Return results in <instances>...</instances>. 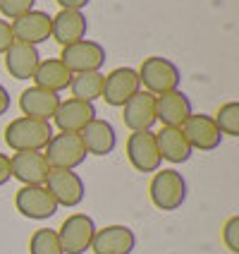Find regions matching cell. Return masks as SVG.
<instances>
[{
	"mask_svg": "<svg viewBox=\"0 0 239 254\" xmlns=\"http://www.w3.org/2000/svg\"><path fill=\"white\" fill-rule=\"evenodd\" d=\"M53 134L55 132L50 123L19 115L5 127V144L12 151H43Z\"/></svg>",
	"mask_w": 239,
	"mask_h": 254,
	"instance_id": "1",
	"label": "cell"
},
{
	"mask_svg": "<svg viewBox=\"0 0 239 254\" xmlns=\"http://www.w3.org/2000/svg\"><path fill=\"white\" fill-rule=\"evenodd\" d=\"M148 194L155 209L160 211H177L187 201V180L180 170L163 168L155 170L151 185H148Z\"/></svg>",
	"mask_w": 239,
	"mask_h": 254,
	"instance_id": "2",
	"label": "cell"
},
{
	"mask_svg": "<svg viewBox=\"0 0 239 254\" xmlns=\"http://www.w3.org/2000/svg\"><path fill=\"white\" fill-rule=\"evenodd\" d=\"M137 74H139V82L143 86V91H148L153 96L175 91V89H180V82H182L180 67L163 56L146 58L141 63V67L137 70Z\"/></svg>",
	"mask_w": 239,
	"mask_h": 254,
	"instance_id": "3",
	"label": "cell"
},
{
	"mask_svg": "<svg viewBox=\"0 0 239 254\" xmlns=\"http://www.w3.org/2000/svg\"><path fill=\"white\" fill-rule=\"evenodd\" d=\"M43 156L50 168L74 170L84 163L89 154H86L84 141L77 132H60V134L50 137L48 146L43 149Z\"/></svg>",
	"mask_w": 239,
	"mask_h": 254,
	"instance_id": "4",
	"label": "cell"
},
{
	"mask_svg": "<svg viewBox=\"0 0 239 254\" xmlns=\"http://www.w3.org/2000/svg\"><path fill=\"white\" fill-rule=\"evenodd\" d=\"M55 233L65 254H84L86 250H91L96 223L89 213H72L62 221V226Z\"/></svg>",
	"mask_w": 239,
	"mask_h": 254,
	"instance_id": "5",
	"label": "cell"
},
{
	"mask_svg": "<svg viewBox=\"0 0 239 254\" xmlns=\"http://www.w3.org/2000/svg\"><path fill=\"white\" fill-rule=\"evenodd\" d=\"M50 197L55 199L57 206H67V209H74L79 206L86 197V187L84 180L79 178V173L74 170H62V168H50L48 178H46V185H43Z\"/></svg>",
	"mask_w": 239,
	"mask_h": 254,
	"instance_id": "6",
	"label": "cell"
},
{
	"mask_svg": "<svg viewBox=\"0 0 239 254\" xmlns=\"http://www.w3.org/2000/svg\"><path fill=\"white\" fill-rule=\"evenodd\" d=\"M60 63L72 74H77V72H100V67L105 65V48L98 41L82 39V41L70 43V46L62 48Z\"/></svg>",
	"mask_w": 239,
	"mask_h": 254,
	"instance_id": "7",
	"label": "cell"
},
{
	"mask_svg": "<svg viewBox=\"0 0 239 254\" xmlns=\"http://www.w3.org/2000/svg\"><path fill=\"white\" fill-rule=\"evenodd\" d=\"M14 206L24 218L31 221H48L60 209L43 185H22L14 194Z\"/></svg>",
	"mask_w": 239,
	"mask_h": 254,
	"instance_id": "8",
	"label": "cell"
},
{
	"mask_svg": "<svg viewBox=\"0 0 239 254\" xmlns=\"http://www.w3.org/2000/svg\"><path fill=\"white\" fill-rule=\"evenodd\" d=\"M137 91H141L139 74L134 67H115L103 77V91L100 99L113 108H122L127 101L132 99Z\"/></svg>",
	"mask_w": 239,
	"mask_h": 254,
	"instance_id": "9",
	"label": "cell"
},
{
	"mask_svg": "<svg viewBox=\"0 0 239 254\" xmlns=\"http://www.w3.org/2000/svg\"><path fill=\"white\" fill-rule=\"evenodd\" d=\"M127 158H129L132 168L139 170V173H155V170H160L163 158L158 154L155 132H151V129L132 132L127 137Z\"/></svg>",
	"mask_w": 239,
	"mask_h": 254,
	"instance_id": "10",
	"label": "cell"
},
{
	"mask_svg": "<svg viewBox=\"0 0 239 254\" xmlns=\"http://www.w3.org/2000/svg\"><path fill=\"white\" fill-rule=\"evenodd\" d=\"M180 129H182V134L187 137L189 146L198 149V151H215L223 144V132L218 129L213 115L191 113L184 120V125Z\"/></svg>",
	"mask_w": 239,
	"mask_h": 254,
	"instance_id": "11",
	"label": "cell"
},
{
	"mask_svg": "<svg viewBox=\"0 0 239 254\" xmlns=\"http://www.w3.org/2000/svg\"><path fill=\"white\" fill-rule=\"evenodd\" d=\"M137 247V235L129 226H113L96 228L94 240H91V250L96 254H132Z\"/></svg>",
	"mask_w": 239,
	"mask_h": 254,
	"instance_id": "12",
	"label": "cell"
},
{
	"mask_svg": "<svg viewBox=\"0 0 239 254\" xmlns=\"http://www.w3.org/2000/svg\"><path fill=\"white\" fill-rule=\"evenodd\" d=\"M10 170L22 185H46L50 166L43 151H14L10 156Z\"/></svg>",
	"mask_w": 239,
	"mask_h": 254,
	"instance_id": "13",
	"label": "cell"
},
{
	"mask_svg": "<svg viewBox=\"0 0 239 254\" xmlns=\"http://www.w3.org/2000/svg\"><path fill=\"white\" fill-rule=\"evenodd\" d=\"M12 27L14 41L29 43V46H39V43L50 39V14L43 10H31L10 22Z\"/></svg>",
	"mask_w": 239,
	"mask_h": 254,
	"instance_id": "14",
	"label": "cell"
},
{
	"mask_svg": "<svg viewBox=\"0 0 239 254\" xmlns=\"http://www.w3.org/2000/svg\"><path fill=\"white\" fill-rule=\"evenodd\" d=\"M94 118H98L94 103L72 99V96L65 101H60L55 115H53V120H55V125L60 132H77V134H79Z\"/></svg>",
	"mask_w": 239,
	"mask_h": 254,
	"instance_id": "15",
	"label": "cell"
},
{
	"mask_svg": "<svg viewBox=\"0 0 239 254\" xmlns=\"http://www.w3.org/2000/svg\"><path fill=\"white\" fill-rule=\"evenodd\" d=\"M189 115L191 101L182 89L155 96V123H163V127H182Z\"/></svg>",
	"mask_w": 239,
	"mask_h": 254,
	"instance_id": "16",
	"label": "cell"
},
{
	"mask_svg": "<svg viewBox=\"0 0 239 254\" xmlns=\"http://www.w3.org/2000/svg\"><path fill=\"white\" fill-rule=\"evenodd\" d=\"M122 123L132 132H143L155 125V96L148 91H137L122 106Z\"/></svg>",
	"mask_w": 239,
	"mask_h": 254,
	"instance_id": "17",
	"label": "cell"
},
{
	"mask_svg": "<svg viewBox=\"0 0 239 254\" xmlns=\"http://www.w3.org/2000/svg\"><path fill=\"white\" fill-rule=\"evenodd\" d=\"M89 22L86 14L79 10H60L55 17H50V39H55L62 48L86 39Z\"/></svg>",
	"mask_w": 239,
	"mask_h": 254,
	"instance_id": "18",
	"label": "cell"
},
{
	"mask_svg": "<svg viewBox=\"0 0 239 254\" xmlns=\"http://www.w3.org/2000/svg\"><path fill=\"white\" fill-rule=\"evenodd\" d=\"M60 94L46 91L41 86H29L19 94V108L22 115L27 118H36V120H46L50 123V118L55 115L57 106H60Z\"/></svg>",
	"mask_w": 239,
	"mask_h": 254,
	"instance_id": "19",
	"label": "cell"
},
{
	"mask_svg": "<svg viewBox=\"0 0 239 254\" xmlns=\"http://www.w3.org/2000/svg\"><path fill=\"white\" fill-rule=\"evenodd\" d=\"M2 56H5V70L10 72V77H14V79H31L39 63H41L36 46L19 41H14Z\"/></svg>",
	"mask_w": 239,
	"mask_h": 254,
	"instance_id": "20",
	"label": "cell"
},
{
	"mask_svg": "<svg viewBox=\"0 0 239 254\" xmlns=\"http://www.w3.org/2000/svg\"><path fill=\"white\" fill-rule=\"evenodd\" d=\"M79 137L84 141L86 154H91V156H108V154H113L115 146H117L115 127L108 120H100V118H94L79 132Z\"/></svg>",
	"mask_w": 239,
	"mask_h": 254,
	"instance_id": "21",
	"label": "cell"
},
{
	"mask_svg": "<svg viewBox=\"0 0 239 254\" xmlns=\"http://www.w3.org/2000/svg\"><path fill=\"white\" fill-rule=\"evenodd\" d=\"M155 144H158V154L168 163H187L194 149L189 146L187 137L182 134L180 127H163L160 132H155Z\"/></svg>",
	"mask_w": 239,
	"mask_h": 254,
	"instance_id": "22",
	"label": "cell"
},
{
	"mask_svg": "<svg viewBox=\"0 0 239 254\" xmlns=\"http://www.w3.org/2000/svg\"><path fill=\"white\" fill-rule=\"evenodd\" d=\"M36 84L34 86H41L46 91H53V94H60L65 91L72 82V72L60 63V58H48V60H41L39 67L31 77Z\"/></svg>",
	"mask_w": 239,
	"mask_h": 254,
	"instance_id": "23",
	"label": "cell"
},
{
	"mask_svg": "<svg viewBox=\"0 0 239 254\" xmlns=\"http://www.w3.org/2000/svg\"><path fill=\"white\" fill-rule=\"evenodd\" d=\"M103 72H77L72 74L70 82V94L72 99L86 101V103H94L96 99H100V91H103Z\"/></svg>",
	"mask_w": 239,
	"mask_h": 254,
	"instance_id": "24",
	"label": "cell"
},
{
	"mask_svg": "<svg viewBox=\"0 0 239 254\" xmlns=\"http://www.w3.org/2000/svg\"><path fill=\"white\" fill-rule=\"evenodd\" d=\"M29 254H65L53 228H39L29 238Z\"/></svg>",
	"mask_w": 239,
	"mask_h": 254,
	"instance_id": "25",
	"label": "cell"
},
{
	"mask_svg": "<svg viewBox=\"0 0 239 254\" xmlns=\"http://www.w3.org/2000/svg\"><path fill=\"white\" fill-rule=\"evenodd\" d=\"M215 125L227 137H239V103L237 101H227L218 108L215 113Z\"/></svg>",
	"mask_w": 239,
	"mask_h": 254,
	"instance_id": "26",
	"label": "cell"
},
{
	"mask_svg": "<svg viewBox=\"0 0 239 254\" xmlns=\"http://www.w3.org/2000/svg\"><path fill=\"white\" fill-rule=\"evenodd\" d=\"M36 0H0V12L7 19H17L22 14H27L34 10Z\"/></svg>",
	"mask_w": 239,
	"mask_h": 254,
	"instance_id": "27",
	"label": "cell"
},
{
	"mask_svg": "<svg viewBox=\"0 0 239 254\" xmlns=\"http://www.w3.org/2000/svg\"><path fill=\"white\" fill-rule=\"evenodd\" d=\"M223 242L232 254H239V216H230L223 226Z\"/></svg>",
	"mask_w": 239,
	"mask_h": 254,
	"instance_id": "28",
	"label": "cell"
},
{
	"mask_svg": "<svg viewBox=\"0 0 239 254\" xmlns=\"http://www.w3.org/2000/svg\"><path fill=\"white\" fill-rule=\"evenodd\" d=\"M14 43V36H12V27L7 19H0V56L10 48Z\"/></svg>",
	"mask_w": 239,
	"mask_h": 254,
	"instance_id": "29",
	"label": "cell"
},
{
	"mask_svg": "<svg viewBox=\"0 0 239 254\" xmlns=\"http://www.w3.org/2000/svg\"><path fill=\"white\" fill-rule=\"evenodd\" d=\"M10 178H12V170H10V156L0 154V187L10 183Z\"/></svg>",
	"mask_w": 239,
	"mask_h": 254,
	"instance_id": "30",
	"label": "cell"
},
{
	"mask_svg": "<svg viewBox=\"0 0 239 254\" xmlns=\"http://www.w3.org/2000/svg\"><path fill=\"white\" fill-rule=\"evenodd\" d=\"M91 0H57V5H60V10H84L86 5H89Z\"/></svg>",
	"mask_w": 239,
	"mask_h": 254,
	"instance_id": "31",
	"label": "cell"
},
{
	"mask_svg": "<svg viewBox=\"0 0 239 254\" xmlns=\"http://www.w3.org/2000/svg\"><path fill=\"white\" fill-rule=\"evenodd\" d=\"M10 111V91L0 84V115H5Z\"/></svg>",
	"mask_w": 239,
	"mask_h": 254,
	"instance_id": "32",
	"label": "cell"
}]
</instances>
